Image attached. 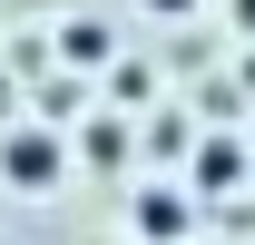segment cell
Instances as JSON below:
<instances>
[{
	"mask_svg": "<svg viewBox=\"0 0 255 245\" xmlns=\"http://www.w3.org/2000/svg\"><path fill=\"white\" fill-rule=\"evenodd\" d=\"M128 236H137V245H187L196 236V186L187 177H147V186H137V196H128Z\"/></svg>",
	"mask_w": 255,
	"mask_h": 245,
	"instance_id": "cell-2",
	"label": "cell"
},
{
	"mask_svg": "<svg viewBox=\"0 0 255 245\" xmlns=\"http://www.w3.org/2000/svg\"><path fill=\"white\" fill-rule=\"evenodd\" d=\"M59 177H69L59 127H39V118H0V186H10V196H49Z\"/></svg>",
	"mask_w": 255,
	"mask_h": 245,
	"instance_id": "cell-1",
	"label": "cell"
},
{
	"mask_svg": "<svg viewBox=\"0 0 255 245\" xmlns=\"http://www.w3.org/2000/svg\"><path fill=\"white\" fill-rule=\"evenodd\" d=\"M147 20H196V0H137Z\"/></svg>",
	"mask_w": 255,
	"mask_h": 245,
	"instance_id": "cell-5",
	"label": "cell"
},
{
	"mask_svg": "<svg viewBox=\"0 0 255 245\" xmlns=\"http://www.w3.org/2000/svg\"><path fill=\"white\" fill-rule=\"evenodd\" d=\"M59 59L89 79V69H108L118 59V39H108V20H59Z\"/></svg>",
	"mask_w": 255,
	"mask_h": 245,
	"instance_id": "cell-4",
	"label": "cell"
},
{
	"mask_svg": "<svg viewBox=\"0 0 255 245\" xmlns=\"http://www.w3.org/2000/svg\"><path fill=\"white\" fill-rule=\"evenodd\" d=\"M187 245H236V236H187Z\"/></svg>",
	"mask_w": 255,
	"mask_h": 245,
	"instance_id": "cell-7",
	"label": "cell"
},
{
	"mask_svg": "<svg viewBox=\"0 0 255 245\" xmlns=\"http://www.w3.org/2000/svg\"><path fill=\"white\" fill-rule=\"evenodd\" d=\"M226 10H236V39H255V0H226Z\"/></svg>",
	"mask_w": 255,
	"mask_h": 245,
	"instance_id": "cell-6",
	"label": "cell"
},
{
	"mask_svg": "<svg viewBox=\"0 0 255 245\" xmlns=\"http://www.w3.org/2000/svg\"><path fill=\"white\" fill-rule=\"evenodd\" d=\"M246 177H255L246 137H206V147L187 157V186H196V196H246Z\"/></svg>",
	"mask_w": 255,
	"mask_h": 245,
	"instance_id": "cell-3",
	"label": "cell"
}]
</instances>
